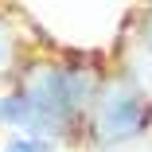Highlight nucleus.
Here are the masks:
<instances>
[{"label":"nucleus","instance_id":"1","mask_svg":"<svg viewBox=\"0 0 152 152\" xmlns=\"http://www.w3.org/2000/svg\"><path fill=\"white\" fill-rule=\"evenodd\" d=\"M152 125V102L140 94V86L133 78H105L94 109H90V137L98 148H113L125 144L133 137H140Z\"/></svg>","mask_w":152,"mask_h":152},{"label":"nucleus","instance_id":"2","mask_svg":"<svg viewBox=\"0 0 152 152\" xmlns=\"http://www.w3.org/2000/svg\"><path fill=\"white\" fill-rule=\"evenodd\" d=\"M0 129H12V133H23L31 137V109H27L20 90H8L0 98Z\"/></svg>","mask_w":152,"mask_h":152},{"label":"nucleus","instance_id":"3","mask_svg":"<svg viewBox=\"0 0 152 152\" xmlns=\"http://www.w3.org/2000/svg\"><path fill=\"white\" fill-rule=\"evenodd\" d=\"M4 152H55V144H51V140H39V137H23V133H12Z\"/></svg>","mask_w":152,"mask_h":152},{"label":"nucleus","instance_id":"4","mask_svg":"<svg viewBox=\"0 0 152 152\" xmlns=\"http://www.w3.org/2000/svg\"><path fill=\"white\" fill-rule=\"evenodd\" d=\"M12 55H16V35H12V27H8V20L0 16V70H8V63H12Z\"/></svg>","mask_w":152,"mask_h":152},{"label":"nucleus","instance_id":"5","mask_svg":"<svg viewBox=\"0 0 152 152\" xmlns=\"http://www.w3.org/2000/svg\"><path fill=\"white\" fill-rule=\"evenodd\" d=\"M140 47H144V51L152 55V12H148V16L140 20Z\"/></svg>","mask_w":152,"mask_h":152},{"label":"nucleus","instance_id":"6","mask_svg":"<svg viewBox=\"0 0 152 152\" xmlns=\"http://www.w3.org/2000/svg\"><path fill=\"white\" fill-rule=\"evenodd\" d=\"M148 4H152V0H148Z\"/></svg>","mask_w":152,"mask_h":152}]
</instances>
